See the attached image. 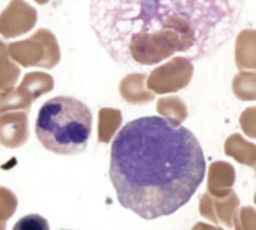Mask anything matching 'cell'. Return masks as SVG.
I'll list each match as a JSON object with an SVG mask.
<instances>
[{"mask_svg": "<svg viewBox=\"0 0 256 230\" xmlns=\"http://www.w3.org/2000/svg\"><path fill=\"white\" fill-rule=\"evenodd\" d=\"M12 230H50V224L44 217L38 214H29L22 217L14 224Z\"/></svg>", "mask_w": 256, "mask_h": 230, "instance_id": "9a60e30c", "label": "cell"}, {"mask_svg": "<svg viewBox=\"0 0 256 230\" xmlns=\"http://www.w3.org/2000/svg\"><path fill=\"white\" fill-rule=\"evenodd\" d=\"M224 154L242 166H248V167L256 166V145L247 142L240 134H232L226 139Z\"/></svg>", "mask_w": 256, "mask_h": 230, "instance_id": "30bf717a", "label": "cell"}, {"mask_svg": "<svg viewBox=\"0 0 256 230\" xmlns=\"http://www.w3.org/2000/svg\"><path fill=\"white\" fill-rule=\"evenodd\" d=\"M92 133L89 107L72 96H54L42 104L35 122L40 143L56 155H78Z\"/></svg>", "mask_w": 256, "mask_h": 230, "instance_id": "3957f363", "label": "cell"}, {"mask_svg": "<svg viewBox=\"0 0 256 230\" xmlns=\"http://www.w3.org/2000/svg\"><path fill=\"white\" fill-rule=\"evenodd\" d=\"M158 110L163 114V118L180 124L186 119L187 111L184 107V102L180 98H168V99H162L158 102Z\"/></svg>", "mask_w": 256, "mask_h": 230, "instance_id": "7c38bea8", "label": "cell"}, {"mask_svg": "<svg viewBox=\"0 0 256 230\" xmlns=\"http://www.w3.org/2000/svg\"><path fill=\"white\" fill-rule=\"evenodd\" d=\"M193 230H224V229L214 227V226H208V224H196V227Z\"/></svg>", "mask_w": 256, "mask_h": 230, "instance_id": "e0dca14e", "label": "cell"}, {"mask_svg": "<svg viewBox=\"0 0 256 230\" xmlns=\"http://www.w3.org/2000/svg\"><path fill=\"white\" fill-rule=\"evenodd\" d=\"M254 172H256V166H254ZM254 203H256V193H254Z\"/></svg>", "mask_w": 256, "mask_h": 230, "instance_id": "d6986e66", "label": "cell"}, {"mask_svg": "<svg viewBox=\"0 0 256 230\" xmlns=\"http://www.w3.org/2000/svg\"><path fill=\"white\" fill-rule=\"evenodd\" d=\"M232 227L235 230H256V209L253 206H241L235 211Z\"/></svg>", "mask_w": 256, "mask_h": 230, "instance_id": "5bb4252c", "label": "cell"}, {"mask_svg": "<svg viewBox=\"0 0 256 230\" xmlns=\"http://www.w3.org/2000/svg\"><path fill=\"white\" fill-rule=\"evenodd\" d=\"M60 230H70V229H60Z\"/></svg>", "mask_w": 256, "mask_h": 230, "instance_id": "ffe728a7", "label": "cell"}, {"mask_svg": "<svg viewBox=\"0 0 256 230\" xmlns=\"http://www.w3.org/2000/svg\"><path fill=\"white\" fill-rule=\"evenodd\" d=\"M235 65L241 71H256V30L244 29L235 41Z\"/></svg>", "mask_w": 256, "mask_h": 230, "instance_id": "9c48e42d", "label": "cell"}, {"mask_svg": "<svg viewBox=\"0 0 256 230\" xmlns=\"http://www.w3.org/2000/svg\"><path fill=\"white\" fill-rule=\"evenodd\" d=\"M205 172L194 134L163 116L128 122L112 142L108 176L118 202L144 220L181 209L200 187Z\"/></svg>", "mask_w": 256, "mask_h": 230, "instance_id": "6da1fadb", "label": "cell"}, {"mask_svg": "<svg viewBox=\"0 0 256 230\" xmlns=\"http://www.w3.org/2000/svg\"><path fill=\"white\" fill-rule=\"evenodd\" d=\"M5 44L0 41V89L8 87L10 84H12V81H16V78L18 77V68L14 66L8 57H6V51H5Z\"/></svg>", "mask_w": 256, "mask_h": 230, "instance_id": "4fadbf2b", "label": "cell"}, {"mask_svg": "<svg viewBox=\"0 0 256 230\" xmlns=\"http://www.w3.org/2000/svg\"><path fill=\"white\" fill-rule=\"evenodd\" d=\"M12 57L20 60L23 65H44L53 66L59 60V47L54 35L47 29H38L32 38L10 44Z\"/></svg>", "mask_w": 256, "mask_h": 230, "instance_id": "277c9868", "label": "cell"}, {"mask_svg": "<svg viewBox=\"0 0 256 230\" xmlns=\"http://www.w3.org/2000/svg\"><path fill=\"white\" fill-rule=\"evenodd\" d=\"M240 208V199L236 193L232 190L224 197H211L210 194H205L202 197L200 212L208 220L222 224L224 227H232V220L235 211Z\"/></svg>", "mask_w": 256, "mask_h": 230, "instance_id": "52a82bcc", "label": "cell"}, {"mask_svg": "<svg viewBox=\"0 0 256 230\" xmlns=\"http://www.w3.org/2000/svg\"><path fill=\"white\" fill-rule=\"evenodd\" d=\"M193 75V63L187 57H174L151 75V86L157 92H174L186 87Z\"/></svg>", "mask_w": 256, "mask_h": 230, "instance_id": "8992f818", "label": "cell"}, {"mask_svg": "<svg viewBox=\"0 0 256 230\" xmlns=\"http://www.w3.org/2000/svg\"><path fill=\"white\" fill-rule=\"evenodd\" d=\"M240 127L247 137L256 140V107H248L241 113Z\"/></svg>", "mask_w": 256, "mask_h": 230, "instance_id": "2e32d148", "label": "cell"}, {"mask_svg": "<svg viewBox=\"0 0 256 230\" xmlns=\"http://www.w3.org/2000/svg\"><path fill=\"white\" fill-rule=\"evenodd\" d=\"M38 21V12L24 0L12 2L0 14V33L5 38L20 36L30 32Z\"/></svg>", "mask_w": 256, "mask_h": 230, "instance_id": "5b68a950", "label": "cell"}, {"mask_svg": "<svg viewBox=\"0 0 256 230\" xmlns=\"http://www.w3.org/2000/svg\"><path fill=\"white\" fill-rule=\"evenodd\" d=\"M232 92L240 101H256V72L240 71L232 80Z\"/></svg>", "mask_w": 256, "mask_h": 230, "instance_id": "8fae6325", "label": "cell"}, {"mask_svg": "<svg viewBox=\"0 0 256 230\" xmlns=\"http://www.w3.org/2000/svg\"><path fill=\"white\" fill-rule=\"evenodd\" d=\"M235 184V169L224 161H216L208 170V190L214 197H224Z\"/></svg>", "mask_w": 256, "mask_h": 230, "instance_id": "ba28073f", "label": "cell"}, {"mask_svg": "<svg viewBox=\"0 0 256 230\" xmlns=\"http://www.w3.org/2000/svg\"><path fill=\"white\" fill-rule=\"evenodd\" d=\"M34 2H36L38 5H47L50 0H34Z\"/></svg>", "mask_w": 256, "mask_h": 230, "instance_id": "ac0fdd59", "label": "cell"}, {"mask_svg": "<svg viewBox=\"0 0 256 230\" xmlns=\"http://www.w3.org/2000/svg\"><path fill=\"white\" fill-rule=\"evenodd\" d=\"M224 12L220 0H92L89 20L101 47L116 63L133 41L175 35L190 59L217 47Z\"/></svg>", "mask_w": 256, "mask_h": 230, "instance_id": "7a4b0ae2", "label": "cell"}]
</instances>
